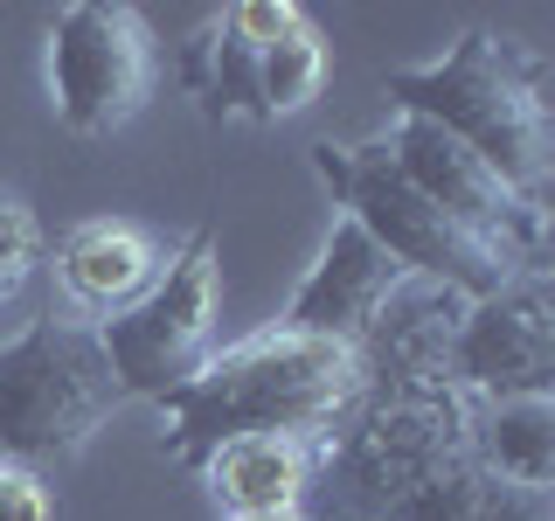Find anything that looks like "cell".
<instances>
[{
    "instance_id": "8",
    "label": "cell",
    "mask_w": 555,
    "mask_h": 521,
    "mask_svg": "<svg viewBox=\"0 0 555 521\" xmlns=\"http://www.w3.org/2000/svg\"><path fill=\"white\" fill-rule=\"evenodd\" d=\"M444 376L465 404L548 396V382H555V300H548L542 265L514 271L500 292L465 306V320L451 327Z\"/></svg>"
},
{
    "instance_id": "1",
    "label": "cell",
    "mask_w": 555,
    "mask_h": 521,
    "mask_svg": "<svg viewBox=\"0 0 555 521\" xmlns=\"http://www.w3.org/2000/svg\"><path fill=\"white\" fill-rule=\"evenodd\" d=\"M361 390H369V376H361L354 347L264 327V334L208 355L195 382L160 396L167 452L181 466H202L222 439H257V431L334 445L347 417L361 410Z\"/></svg>"
},
{
    "instance_id": "9",
    "label": "cell",
    "mask_w": 555,
    "mask_h": 521,
    "mask_svg": "<svg viewBox=\"0 0 555 521\" xmlns=\"http://www.w3.org/2000/svg\"><path fill=\"white\" fill-rule=\"evenodd\" d=\"M403 265H396L382 243L361 230L354 216H334L312 271L299 278V292L285 300L278 327L285 334H312V341H340V347H361V334L375 327V313L389 306V292L403 285Z\"/></svg>"
},
{
    "instance_id": "14",
    "label": "cell",
    "mask_w": 555,
    "mask_h": 521,
    "mask_svg": "<svg viewBox=\"0 0 555 521\" xmlns=\"http://www.w3.org/2000/svg\"><path fill=\"white\" fill-rule=\"evenodd\" d=\"M375 521H548V494L500 486L473 466V452H459V459L430 466L410 494H396Z\"/></svg>"
},
{
    "instance_id": "20",
    "label": "cell",
    "mask_w": 555,
    "mask_h": 521,
    "mask_svg": "<svg viewBox=\"0 0 555 521\" xmlns=\"http://www.w3.org/2000/svg\"><path fill=\"white\" fill-rule=\"evenodd\" d=\"M250 521H306V514H250Z\"/></svg>"
},
{
    "instance_id": "19",
    "label": "cell",
    "mask_w": 555,
    "mask_h": 521,
    "mask_svg": "<svg viewBox=\"0 0 555 521\" xmlns=\"http://www.w3.org/2000/svg\"><path fill=\"white\" fill-rule=\"evenodd\" d=\"M0 521H56V500H49L35 466L0 459Z\"/></svg>"
},
{
    "instance_id": "6",
    "label": "cell",
    "mask_w": 555,
    "mask_h": 521,
    "mask_svg": "<svg viewBox=\"0 0 555 521\" xmlns=\"http://www.w3.org/2000/svg\"><path fill=\"white\" fill-rule=\"evenodd\" d=\"M153 98V35L126 0H69L49 28V104L63 132L104 139Z\"/></svg>"
},
{
    "instance_id": "3",
    "label": "cell",
    "mask_w": 555,
    "mask_h": 521,
    "mask_svg": "<svg viewBox=\"0 0 555 521\" xmlns=\"http://www.w3.org/2000/svg\"><path fill=\"white\" fill-rule=\"evenodd\" d=\"M126 404L98 327L83 320H35L28 334L0 347V459L49 466L83 452L104 417Z\"/></svg>"
},
{
    "instance_id": "4",
    "label": "cell",
    "mask_w": 555,
    "mask_h": 521,
    "mask_svg": "<svg viewBox=\"0 0 555 521\" xmlns=\"http://www.w3.org/2000/svg\"><path fill=\"white\" fill-rule=\"evenodd\" d=\"M312 174L334 188L340 216H354L410 278H430V285L459 292V300H486V292H500L514 271H528V265H514L507 251H493L486 237H473L465 223H451L438 202L416 195L375 139L369 147H334V139L312 147Z\"/></svg>"
},
{
    "instance_id": "2",
    "label": "cell",
    "mask_w": 555,
    "mask_h": 521,
    "mask_svg": "<svg viewBox=\"0 0 555 521\" xmlns=\"http://www.w3.org/2000/svg\"><path fill=\"white\" fill-rule=\"evenodd\" d=\"M396 112L430 118L459 147H473L514 195L542 202L548 188V63L528 42L493 28H465L444 56L382 77Z\"/></svg>"
},
{
    "instance_id": "7",
    "label": "cell",
    "mask_w": 555,
    "mask_h": 521,
    "mask_svg": "<svg viewBox=\"0 0 555 521\" xmlns=\"http://www.w3.org/2000/svg\"><path fill=\"white\" fill-rule=\"evenodd\" d=\"M375 147L389 153V167L403 174L424 202H438L451 223H465V230L486 237L493 251H507L514 265H542L548 208L528 202V195H514V188L500 181L473 147H459L451 132H438L430 118H410V112H396V126L382 132Z\"/></svg>"
},
{
    "instance_id": "13",
    "label": "cell",
    "mask_w": 555,
    "mask_h": 521,
    "mask_svg": "<svg viewBox=\"0 0 555 521\" xmlns=\"http://www.w3.org/2000/svg\"><path fill=\"white\" fill-rule=\"evenodd\" d=\"M465 452L479 473L520 494L555 486V396H500V404H465Z\"/></svg>"
},
{
    "instance_id": "10",
    "label": "cell",
    "mask_w": 555,
    "mask_h": 521,
    "mask_svg": "<svg viewBox=\"0 0 555 521\" xmlns=\"http://www.w3.org/2000/svg\"><path fill=\"white\" fill-rule=\"evenodd\" d=\"M459 292L430 285V278H403L389 292V306L375 313V327L361 334V376L369 382H451L444 355H451V327L465 320Z\"/></svg>"
},
{
    "instance_id": "5",
    "label": "cell",
    "mask_w": 555,
    "mask_h": 521,
    "mask_svg": "<svg viewBox=\"0 0 555 521\" xmlns=\"http://www.w3.org/2000/svg\"><path fill=\"white\" fill-rule=\"evenodd\" d=\"M216 230H195L181 251L153 271V285L139 292L132 306H118L112 320H98L104 361H112L118 390L126 396H173L181 382L202 376V361L216 355Z\"/></svg>"
},
{
    "instance_id": "11",
    "label": "cell",
    "mask_w": 555,
    "mask_h": 521,
    "mask_svg": "<svg viewBox=\"0 0 555 521\" xmlns=\"http://www.w3.org/2000/svg\"><path fill=\"white\" fill-rule=\"evenodd\" d=\"M320 445L306 439H271V431H257V439H222L195 473L208 480V500H216L230 521H250V514H299V500L312 494V473H320V459H312Z\"/></svg>"
},
{
    "instance_id": "16",
    "label": "cell",
    "mask_w": 555,
    "mask_h": 521,
    "mask_svg": "<svg viewBox=\"0 0 555 521\" xmlns=\"http://www.w3.org/2000/svg\"><path fill=\"white\" fill-rule=\"evenodd\" d=\"M320 91H326V42H320V28H312V22H299L285 42H271L264 56H257V98H264V126L312 112V104H320Z\"/></svg>"
},
{
    "instance_id": "12",
    "label": "cell",
    "mask_w": 555,
    "mask_h": 521,
    "mask_svg": "<svg viewBox=\"0 0 555 521\" xmlns=\"http://www.w3.org/2000/svg\"><path fill=\"white\" fill-rule=\"evenodd\" d=\"M153 271H160V243L139 230V223H126V216H91V223H77V230L56 243L63 292L77 306H91V313L132 306L139 292L153 285Z\"/></svg>"
},
{
    "instance_id": "17",
    "label": "cell",
    "mask_w": 555,
    "mask_h": 521,
    "mask_svg": "<svg viewBox=\"0 0 555 521\" xmlns=\"http://www.w3.org/2000/svg\"><path fill=\"white\" fill-rule=\"evenodd\" d=\"M35 257H42V223H35V208L14 188H0V306L28 285Z\"/></svg>"
},
{
    "instance_id": "15",
    "label": "cell",
    "mask_w": 555,
    "mask_h": 521,
    "mask_svg": "<svg viewBox=\"0 0 555 521\" xmlns=\"http://www.w3.org/2000/svg\"><path fill=\"white\" fill-rule=\"evenodd\" d=\"M181 84H188V98H195L208 118H250V126H264V98H257V49H243L236 35L222 28V14L181 49Z\"/></svg>"
},
{
    "instance_id": "18",
    "label": "cell",
    "mask_w": 555,
    "mask_h": 521,
    "mask_svg": "<svg viewBox=\"0 0 555 521\" xmlns=\"http://www.w3.org/2000/svg\"><path fill=\"white\" fill-rule=\"evenodd\" d=\"M299 22L306 14L292 8V0H236V8H222V28H230L243 49H257V56H264L271 42H285Z\"/></svg>"
}]
</instances>
